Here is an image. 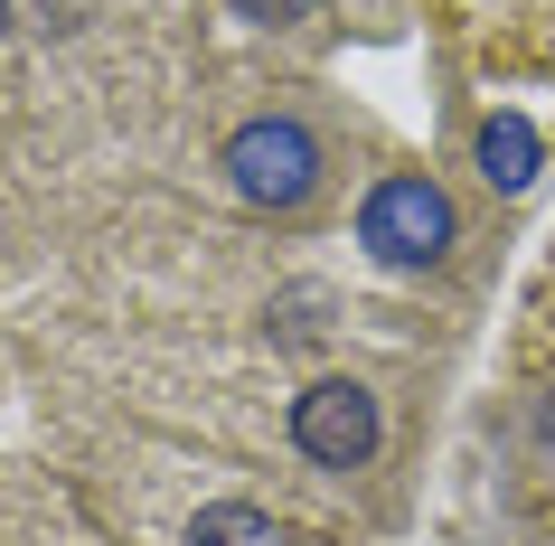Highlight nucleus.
<instances>
[{"label":"nucleus","mask_w":555,"mask_h":546,"mask_svg":"<svg viewBox=\"0 0 555 546\" xmlns=\"http://www.w3.org/2000/svg\"><path fill=\"white\" fill-rule=\"evenodd\" d=\"M358 245L377 264H396V274H424V264L452 255V199H442L434 179H414V170L377 179L367 207H358Z\"/></svg>","instance_id":"nucleus-1"},{"label":"nucleus","mask_w":555,"mask_h":546,"mask_svg":"<svg viewBox=\"0 0 555 546\" xmlns=\"http://www.w3.org/2000/svg\"><path fill=\"white\" fill-rule=\"evenodd\" d=\"M227 179H235L245 207H301L321 189V142H311V123H293V114L235 123L227 132Z\"/></svg>","instance_id":"nucleus-2"},{"label":"nucleus","mask_w":555,"mask_h":546,"mask_svg":"<svg viewBox=\"0 0 555 546\" xmlns=\"http://www.w3.org/2000/svg\"><path fill=\"white\" fill-rule=\"evenodd\" d=\"M377 396L358 386V377H321V386H301L293 396V443L301 461H321V471H358V461L377 453Z\"/></svg>","instance_id":"nucleus-3"},{"label":"nucleus","mask_w":555,"mask_h":546,"mask_svg":"<svg viewBox=\"0 0 555 546\" xmlns=\"http://www.w3.org/2000/svg\"><path fill=\"white\" fill-rule=\"evenodd\" d=\"M480 179H490V189H527V179H537V123L527 114L480 123Z\"/></svg>","instance_id":"nucleus-4"},{"label":"nucleus","mask_w":555,"mask_h":546,"mask_svg":"<svg viewBox=\"0 0 555 546\" xmlns=\"http://www.w3.org/2000/svg\"><path fill=\"white\" fill-rule=\"evenodd\" d=\"M189 546H283V528L263 509H245V499H217V509L189 518Z\"/></svg>","instance_id":"nucleus-5"},{"label":"nucleus","mask_w":555,"mask_h":546,"mask_svg":"<svg viewBox=\"0 0 555 546\" xmlns=\"http://www.w3.org/2000/svg\"><path fill=\"white\" fill-rule=\"evenodd\" d=\"M235 20H255V29H293V20H311L321 0H227Z\"/></svg>","instance_id":"nucleus-6"},{"label":"nucleus","mask_w":555,"mask_h":546,"mask_svg":"<svg viewBox=\"0 0 555 546\" xmlns=\"http://www.w3.org/2000/svg\"><path fill=\"white\" fill-rule=\"evenodd\" d=\"M0 29H10V0H0Z\"/></svg>","instance_id":"nucleus-7"}]
</instances>
